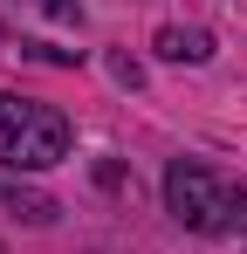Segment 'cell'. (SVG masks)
Returning a JSON list of instances; mask_svg holds the SVG:
<instances>
[{
	"mask_svg": "<svg viewBox=\"0 0 247 254\" xmlns=\"http://www.w3.org/2000/svg\"><path fill=\"white\" fill-rule=\"evenodd\" d=\"M69 158V117L35 96H0V165L48 172Z\"/></svg>",
	"mask_w": 247,
	"mask_h": 254,
	"instance_id": "obj_1",
	"label": "cell"
},
{
	"mask_svg": "<svg viewBox=\"0 0 247 254\" xmlns=\"http://www.w3.org/2000/svg\"><path fill=\"white\" fill-rule=\"evenodd\" d=\"M165 206L192 234H220V227H234V186L213 179L206 165H192V158H179V165L165 172Z\"/></svg>",
	"mask_w": 247,
	"mask_h": 254,
	"instance_id": "obj_2",
	"label": "cell"
},
{
	"mask_svg": "<svg viewBox=\"0 0 247 254\" xmlns=\"http://www.w3.org/2000/svg\"><path fill=\"white\" fill-rule=\"evenodd\" d=\"M158 55L165 62H206L213 55V35L206 28H158Z\"/></svg>",
	"mask_w": 247,
	"mask_h": 254,
	"instance_id": "obj_3",
	"label": "cell"
},
{
	"mask_svg": "<svg viewBox=\"0 0 247 254\" xmlns=\"http://www.w3.org/2000/svg\"><path fill=\"white\" fill-rule=\"evenodd\" d=\"M0 206L14 213V220H35V227H48V220H55V199H48V192H28V186H7V179H0Z\"/></svg>",
	"mask_w": 247,
	"mask_h": 254,
	"instance_id": "obj_4",
	"label": "cell"
},
{
	"mask_svg": "<svg viewBox=\"0 0 247 254\" xmlns=\"http://www.w3.org/2000/svg\"><path fill=\"white\" fill-rule=\"evenodd\" d=\"M234 220L247 227V186H234Z\"/></svg>",
	"mask_w": 247,
	"mask_h": 254,
	"instance_id": "obj_5",
	"label": "cell"
},
{
	"mask_svg": "<svg viewBox=\"0 0 247 254\" xmlns=\"http://www.w3.org/2000/svg\"><path fill=\"white\" fill-rule=\"evenodd\" d=\"M35 7H48V14H76V0H35Z\"/></svg>",
	"mask_w": 247,
	"mask_h": 254,
	"instance_id": "obj_6",
	"label": "cell"
}]
</instances>
